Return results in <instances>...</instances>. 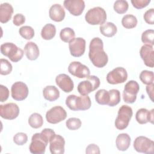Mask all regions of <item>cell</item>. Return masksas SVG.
<instances>
[{
  "mask_svg": "<svg viewBox=\"0 0 154 154\" xmlns=\"http://www.w3.org/2000/svg\"><path fill=\"white\" fill-rule=\"evenodd\" d=\"M140 55L146 66L151 68L153 67L154 51L153 46L149 45H143L140 51Z\"/></svg>",
  "mask_w": 154,
  "mask_h": 154,
  "instance_id": "cell-18",
  "label": "cell"
},
{
  "mask_svg": "<svg viewBox=\"0 0 154 154\" xmlns=\"http://www.w3.org/2000/svg\"><path fill=\"white\" fill-rule=\"evenodd\" d=\"M153 87H154V84L153 83V84L147 85L146 87L147 93L148 94L152 102H153Z\"/></svg>",
  "mask_w": 154,
  "mask_h": 154,
  "instance_id": "cell-46",
  "label": "cell"
},
{
  "mask_svg": "<svg viewBox=\"0 0 154 154\" xmlns=\"http://www.w3.org/2000/svg\"><path fill=\"white\" fill-rule=\"evenodd\" d=\"M88 57L92 64L97 68H102L106 65L108 57L103 50V41L99 37H94L90 41Z\"/></svg>",
  "mask_w": 154,
  "mask_h": 154,
  "instance_id": "cell-1",
  "label": "cell"
},
{
  "mask_svg": "<svg viewBox=\"0 0 154 154\" xmlns=\"http://www.w3.org/2000/svg\"><path fill=\"white\" fill-rule=\"evenodd\" d=\"M106 79L108 83L110 84L123 83L128 79V73L125 68L117 67L107 74Z\"/></svg>",
  "mask_w": 154,
  "mask_h": 154,
  "instance_id": "cell-10",
  "label": "cell"
},
{
  "mask_svg": "<svg viewBox=\"0 0 154 154\" xmlns=\"http://www.w3.org/2000/svg\"><path fill=\"white\" fill-rule=\"evenodd\" d=\"M113 8L117 13L124 14L128 10L129 4L125 0H117L114 2Z\"/></svg>",
  "mask_w": 154,
  "mask_h": 154,
  "instance_id": "cell-33",
  "label": "cell"
},
{
  "mask_svg": "<svg viewBox=\"0 0 154 154\" xmlns=\"http://www.w3.org/2000/svg\"><path fill=\"white\" fill-rule=\"evenodd\" d=\"M25 22V17L21 13H17L13 17V23L14 25L18 26Z\"/></svg>",
  "mask_w": 154,
  "mask_h": 154,
  "instance_id": "cell-44",
  "label": "cell"
},
{
  "mask_svg": "<svg viewBox=\"0 0 154 154\" xmlns=\"http://www.w3.org/2000/svg\"><path fill=\"white\" fill-rule=\"evenodd\" d=\"M1 70L0 73L2 75H7L10 74L13 69L11 64L6 59L1 58L0 60Z\"/></svg>",
  "mask_w": 154,
  "mask_h": 154,
  "instance_id": "cell-38",
  "label": "cell"
},
{
  "mask_svg": "<svg viewBox=\"0 0 154 154\" xmlns=\"http://www.w3.org/2000/svg\"><path fill=\"white\" fill-rule=\"evenodd\" d=\"M138 23L137 17L131 14L125 15L122 19L123 26L126 29H132L135 28Z\"/></svg>",
  "mask_w": 154,
  "mask_h": 154,
  "instance_id": "cell-29",
  "label": "cell"
},
{
  "mask_svg": "<svg viewBox=\"0 0 154 154\" xmlns=\"http://www.w3.org/2000/svg\"><path fill=\"white\" fill-rule=\"evenodd\" d=\"M109 94V100L108 105L109 106H114L119 104L120 102V92L117 89H111L108 91Z\"/></svg>",
  "mask_w": 154,
  "mask_h": 154,
  "instance_id": "cell-32",
  "label": "cell"
},
{
  "mask_svg": "<svg viewBox=\"0 0 154 154\" xmlns=\"http://www.w3.org/2000/svg\"><path fill=\"white\" fill-rule=\"evenodd\" d=\"M1 52L14 63L20 61L22 58L24 54L21 48L11 42H6L2 44L1 45Z\"/></svg>",
  "mask_w": 154,
  "mask_h": 154,
  "instance_id": "cell-5",
  "label": "cell"
},
{
  "mask_svg": "<svg viewBox=\"0 0 154 154\" xmlns=\"http://www.w3.org/2000/svg\"><path fill=\"white\" fill-rule=\"evenodd\" d=\"M140 90L138 83L134 80L128 81L125 85L123 91V98L125 102L133 103L137 99V94Z\"/></svg>",
  "mask_w": 154,
  "mask_h": 154,
  "instance_id": "cell-8",
  "label": "cell"
},
{
  "mask_svg": "<svg viewBox=\"0 0 154 154\" xmlns=\"http://www.w3.org/2000/svg\"><path fill=\"white\" fill-rule=\"evenodd\" d=\"M99 30L103 35L107 37H111L116 34L117 28L114 23L107 22L100 26Z\"/></svg>",
  "mask_w": 154,
  "mask_h": 154,
  "instance_id": "cell-26",
  "label": "cell"
},
{
  "mask_svg": "<svg viewBox=\"0 0 154 154\" xmlns=\"http://www.w3.org/2000/svg\"><path fill=\"white\" fill-rule=\"evenodd\" d=\"M134 7L137 9H141L147 7L150 2V0H131Z\"/></svg>",
  "mask_w": 154,
  "mask_h": 154,
  "instance_id": "cell-42",
  "label": "cell"
},
{
  "mask_svg": "<svg viewBox=\"0 0 154 154\" xmlns=\"http://www.w3.org/2000/svg\"><path fill=\"white\" fill-rule=\"evenodd\" d=\"M67 117L66 110L61 106H55L49 109L46 113L47 122L51 124L60 123Z\"/></svg>",
  "mask_w": 154,
  "mask_h": 154,
  "instance_id": "cell-9",
  "label": "cell"
},
{
  "mask_svg": "<svg viewBox=\"0 0 154 154\" xmlns=\"http://www.w3.org/2000/svg\"><path fill=\"white\" fill-rule=\"evenodd\" d=\"M69 72L74 76L78 78H85L90 74L88 67L79 61H73L68 66Z\"/></svg>",
  "mask_w": 154,
  "mask_h": 154,
  "instance_id": "cell-12",
  "label": "cell"
},
{
  "mask_svg": "<svg viewBox=\"0 0 154 154\" xmlns=\"http://www.w3.org/2000/svg\"><path fill=\"white\" fill-rule=\"evenodd\" d=\"M56 34V27L52 23L46 24L42 29L41 36L46 40L52 39Z\"/></svg>",
  "mask_w": 154,
  "mask_h": 154,
  "instance_id": "cell-27",
  "label": "cell"
},
{
  "mask_svg": "<svg viewBox=\"0 0 154 154\" xmlns=\"http://www.w3.org/2000/svg\"><path fill=\"white\" fill-rule=\"evenodd\" d=\"M28 141V136L24 132H18L13 137L14 143L18 146L25 144Z\"/></svg>",
  "mask_w": 154,
  "mask_h": 154,
  "instance_id": "cell-39",
  "label": "cell"
},
{
  "mask_svg": "<svg viewBox=\"0 0 154 154\" xmlns=\"http://www.w3.org/2000/svg\"><path fill=\"white\" fill-rule=\"evenodd\" d=\"M19 108L16 103H7L0 105V116L7 120H13L19 114Z\"/></svg>",
  "mask_w": 154,
  "mask_h": 154,
  "instance_id": "cell-13",
  "label": "cell"
},
{
  "mask_svg": "<svg viewBox=\"0 0 154 154\" xmlns=\"http://www.w3.org/2000/svg\"><path fill=\"white\" fill-rule=\"evenodd\" d=\"M135 119L141 125L148 122L153 123V109L150 111L143 108L139 109L136 112Z\"/></svg>",
  "mask_w": 154,
  "mask_h": 154,
  "instance_id": "cell-20",
  "label": "cell"
},
{
  "mask_svg": "<svg viewBox=\"0 0 154 154\" xmlns=\"http://www.w3.org/2000/svg\"><path fill=\"white\" fill-rule=\"evenodd\" d=\"M106 13L100 7H95L88 10L85 15V21L91 25H102L106 20Z\"/></svg>",
  "mask_w": 154,
  "mask_h": 154,
  "instance_id": "cell-3",
  "label": "cell"
},
{
  "mask_svg": "<svg viewBox=\"0 0 154 154\" xmlns=\"http://www.w3.org/2000/svg\"><path fill=\"white\" fill-rule=\"evenodd\" d=\"M47 145L42 138L40 133H35L31 138V142L29 146V152L33 154H43Z\"/></svg>",
  "mask_w": 154,
  "mask_h": 154,
  "instance_id": "cell-15",
  "label": "cell"
},
{
  "mask_svg": "<svg viewBox=\"0 0 154 154\" xmlns=\"http://www.w3.org/2000/svg\"><path fill=\"white\" fill-rule=\"evenodd\" d=\"M28 93V86L22 81L15 82L11 86V97L16 100L22 101L25 100L27 97Z\"/></svg>",
  "mask_w": 154,
  "mask_h": 154,
  "instance_id": "cell-11",
  "label": "cell"
},
{
  "mask_svg": "<svg viewBox=\"0 0 154 154\" xmlns=\"http://www.w3.org/2000/svg\"><path fill=\"white\" fill-rule=\"evenodd\" d=\"M95 100L100 105H108L109 100V94L108 91L105 89H100L96 91L95 94Z\"/></svg>",
  "mask_w": 154,
  "mask_h": 154,
  "instance_id": "cell-28",
  "label": "cell"
},
{
  "mask_svg": "<svg viewBox=\"0 0 154 154\" xmlns=\"http://www.w3.org/2000/svg\"><path fill=\"white\" fill-rule=\"evenodd\" d=\"M43 96L46 100L53 102L59 98L60 91L55 86L48 85L43 90Z\"/></svg>",
  "mask_w": 154,
  "mask_h": 154,
  "instance_id": "cell-25",
  "label": "cell"
},
{
  "mask_svg": "<svg viewBox=\"0 0 154 154\" xmlns=\"http://www.w3.org/2000/svg\"><path fill=\"white\" fill-rule=\"evenodd\" d=\"M49 15L51 19L55 22H59L64 20L66 13L61 5L60 4H55L50 7Z\"/></svg>",
  "mask_w": 154,
  "mask_h": 154,
  "instance_id": "cell-21",
  "label": "cell"
},
{
  "mask_svg": "<svg viewBox=\"0 0 154 154\" xmlns=\"http://www.w3.org/2000/svg\"><path fill=\"white\" fill-rule=\"evenodd\" d=\"M9 96V90L8 88L3 85H0V101L4 102L6 101Z\"/></svg>",
  "mask_w": 154,
  "mask_h": 154,
  "instance_id": "cell-43",
  "label": "cell"
},
{
  "mask_svg": "<svg viewBox=\"0 0 154 154\" xmlns=\"http://www.w3.org/2000/svg\"><path fill=\"white\" fill-rule=\"evenodd\" d=\"M85 153L87 154H90V153L99 154L100 152L99 147L98 146H97L95 144H90L86 147Z\"/></svg>",
  "mask_w": 154,
  "mask_h": 154,
  "instance_id": "cell-45",
  "label": "cell"
},
{
  "mask_svg": "<svg viewBox=\"0 0 154 154\" xmlns=\"http://www.w3.org/2000/svg\"><path fill=\"white\" fill-rule=\"evenodd\" d=\"M49 150L52 154H63L64 153L65 140L60 135L55 134L49 140Z\"/></svg>",
  "mask_w": 154,
  "mask_h": 154,
  "instance_id": "cell-17",
  "label": "cell"
},
{
  "mask_svg": "<svg viewBox=\"0 0 154 154\" xmlns=\"http://www.w3.org/2000/svg\"><path fill=\"white\" fill-rule=\"evenodd\" d=\"M24 52L26 58L31 61L37 60L40 55L38 46L32 42L26 43L24 47Z\"/></svg>",
  "mask_w": 154,
  "mask_h": 154,
  "instance_id": "cell-23",
  "label": "cell"
},
{
  "mask_svg": "<svg viewBox=\"0 0 154 154\" xmlns=\"http://www.w3.org/2000/svg\"><path fill=\"white\" fill-rule=\"evenodd\" d=\"M134 148L139 153L152 154L154 151V142L144 136L137 137L134 141Z\"/></svg>",
  "mask_w": 154,
  "mask_h": 154,
  "instance_id": "cell-7",
  "label": "cell"
},
{
  "mask_svg": "<svg viewBox=\"0 0 154 154\" xmlns=\"http://www.w3.org/2000/svg\"><path fill=\"white\" fill-rule=\"evenodd\" d=\"M116 144L119 150L126 151L131 144L130 136L126 133L120 134L116 138Z\"/></svg>",
  "mask_w": 154,
  "mask_h": 154,
  "instance_id": "cell-24",
  "label": "cell"
},
{
  "mask_svg": "<svg viewBox=\"0 0 154 154\" xmlns=\"http://www.w3.org/2000/svg\"><path fill=\"white\" fill-rule=\"evenodd\" d=\"M13 12V7L10 4L2 3L0 5V22L2 23L8 22L11 19Z\"/></svg>",
  "mask_w": 154,
  "mask_h": 154,
  "instance_id": "cell-22",
  "label": "cell"
},
{
  "mask_svg": "<svg viewBox=\"0 0 154 154\" xmlns=\"http://www.w3.org/2000/svg\"><path fill=\"white\" fill-rule=\"evenodd\" d=\"M28 123L29 125L32 128H40L43 124V117L39 113H32L28 119Z\"/></svg>",
  "mask_w": 154,
  "mask_h": 154,
  "instance_id": "cell-30",
  "label": "cell"
},
{
  "mask_svg": "<svg viewBox=\"0 0 154 154\" xmlns=\"http://www.w3.org/2000/svg\"><path fill=\"white\" fill-rule=\"evenodd\" d=\"M66 105L70 109L74 111H85L91 107V102L88 95L78 96L70 94L66 97Z\"/></svg>",
  "mask_w": 154,
  "mask_h": 154,
  "instance_id": "cell-2",
  "label": "cell"
},
{
  "mask_svg": "<svg viewBox=\"0 0 154 154\" xmlns=\"http://www.w3.org/2000/svg\"><path fill=\"white\" fill-rule=\"evenodd\" d=\"M66 127L72 131H75L79 129L82 125L81 120L76 117H70L66 122Z\"/></svg>",
  "mask_w": 154,
  "mask_h": 154,
  "instance_id": "cell-37",
  "label": "cell"
},
{
  "mask_svg": "<svg viewBox=\"0 0 154 154\" xmlns=\"http://www.w3.org/2000/svg\"><path fill=\"white\" fill-rule=\"evenodd\" d=\"M154 31L153 29H147L141 34V41L144 45L153 46L154 45Z\"/></svg>",
  "mask_w": 154,
  "mask_h": 154,
  "instance_id": "cell-35",
  "label": "cell"
},
{
  "mask_svg": "<svg viewBox=\"0 0 154 154\" xmlns=\"http://www.w3.org/2000/svg\"><path fill=\"white\" fill-rule=\"evenodd\" d=\"M55 134H56L55 133L54 130L50 128H45L43 130H42V132H40V135L42 138L44 140V141L47 144H48V142H49L50 139Z\"/></svg>",
  "mask_w": 154,
  "mask_h": 154,
  "instance_id": "cell-40",
  "label": "cell"
},
{
  "mask_svg": "<svg viewBox=\"0 0 154 154\" xmlns=\"http://www.w3.org/2000/svg\"><path fill=\"white\" fill-rule=\"evenodd\" d=\"M85 40L82 37L74 38L69 43L71 55L75 57H81L85 51Z\"/></svg>",
  "mask_w": 154,
  "mask_h": 154,
  "instance_id": "cell-14",
  "label": "cell"
},
{
  "mask_svg": "<svg viewBox=\"0 0 154 154\" xmlns=\"http://www.w3.org/2000/svg\"><path fill=\"white\" fill-rule=\"evenodd\" d=\"M143 17H144V20L147 23L150 25H153V18H154V9L152 8L147 10L144 13Z\"/></svg>",
  "mask_w": 154,
  "mask_h": 154,
  "instance_id": "cell-41",
  "label": "cell"
},
{
  "mask_svg": "<svg viewBox=\"0 0 154 154\" xmlns=\"http://www.w3.org/2000/svg\"><path fill=\"white\" fill-rule=\"evenodd\" d=\"M19 34L26 40H31L34 36V30L30 26H23L19 29Z\"/></svg>",
  "mask_w": 154,
  "mask_h": 154,
  "instance_id": "cell-36",
  "label": "cell"
},
{
  "mask_svg": "<svg viewBox=\"0 0 154 154\" xmlns=\"http://www.w3.org/2000/svg\"><path fill=\"white\" fill-rule=\"evenodd\" d=\"M64 7L75 16H80L84 10L85 2L83 0H65Z\"/></svg>",
  "mask_w": 154,
  "mask_h": 154,
  "instance_id": "cell-16",
  "label": "cell"
},
{
  "mask_svg": "<svg viewBox=\"0 0 154 154\" xmlns=\"http://www.w3.org/2000/svg\"><path fill=\"white\" fill-rule=\"evenodd\" d=\"M87 79L80 82L77 87L79 93L82 96H87L99 88L100 81L99 78L94 75H89Z\"/></svg>",
  "mask_w": 154,
  "mask_h": 154,
  "instance_id": "cell-6",
  "label": "cell"
},
{
  "mask_svg": "<svg viewBox=\"0 0 154 154\" xmlns=\"http://www.w3.org/2000/svg\"><path fill=\"white\" fill-rule=\"evenodd\" d=\"M133 111L131 107L123 105L118 111L117 117L115 120V126L119 130H123L126 129L132 117Z\"/></svg>",
  "mask_w": 154,
  "mask_h": 154,
  "instance_id": "cell-4",
  "label": "cell"
},
{
  "mask_svg": "<svg viewBox=\"0 0 154 154\" xmlns=\"http://www.w3.org/2000/svg\"><path fill=\"white\" fill-rule=\"evenodd\" d=\"M55 82L65 93L71 92L74 88V84L70 77L65 74L61 73L57 75L55 78Z\"/></svg>",
  "mask_w": 154,
  "mask_h": 154,
  "instance_id": "cell-19",
  "label": "cell"
},
{
  "mask_svg": "<svg viewBox=\"0 0 154 154\" xmlns=\"http://www.w3.org/2000/svg\"><path fill=\"white\" fill-rule=\"evenodd\" d=\"M75 37L74 30L69 27H66L62 29L60 32V37L61 40L65 43H69Z\"/></svg>",
  "mask_w": 154,
  "mask_h": 154,
  "instance_id": "cell-31",
  "label": "cell"
},
{
  "mask_svg": "<svg viewBox=\"0 0 154 154\" xmlns=\"http://www.w3.org/2000/svg\"><path fill=\"white\" fill-rule=\"evenodd\" d=\"M139 78L140 81L144 84L149 85L153 83L154 76L152 71L144 70L140 73Z\"/></svg>",
  "mask_w": 154,
  "mask_h": 154,
  "instance_id": "cell-34",
  "label": "cell"
}]
</instances>
